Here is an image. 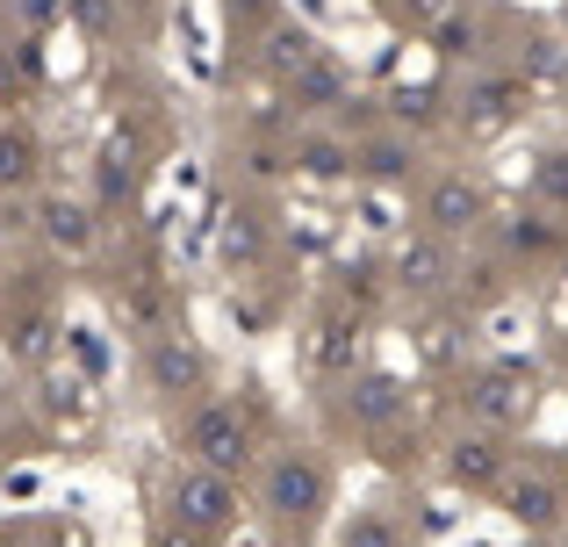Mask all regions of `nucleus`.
<instances>
[{"instance_id": "ddd939ff", "label": "nucleus", "mask_w": 568, "mask_h": 547, "mask_svg": "<svg viewBox=\"0 0 568 547\" xmlns=\"http://www.w3.org/2000/svg\"><path fill=\"white\" fill-rule=\"evenodd\" d=\"M403 8H410V22H432V14H446L454 0H403Z\"/></svg>"}, {"instance_id": "9d476101", "label": "nucleus", "mask_w": 568, "mask_h": 547, "mask_svg": "<svg viewBox=\"0 0 568 547\" xmlns=\"http://www.w3.org/2000/svg\"><path fill=\"white\" fill-rule=\"evenodd\" d=\"M51 239H58V245H87V210H65V202H51Z\"/></svg>"}, {"instance_id": "9b49d317", "label": "nucleus", "mask_w": 568, "mask_h": 547, "mask_svg": "<svg viewBox=\"0 0 568 547\" xmlns=\"http://www.w3.org/2000/svg\"><path fill=\"white\" fill-rule=\"evenodd\" d=\"M152 375H159V382H166V389H173V382H187V375H194V353H187V346H159Z\"/></svg>"}, {"instance_id": "f03ea898", "label": "nucleus", "mask_w": 568, "mask_h": 547, "mask_svg": "<svg viewBox=\"0 0 568 547\" xmlns=\"http://www.w3.org/2000/svg\"><path fill=\"white\" fill-rule=\"evenodd\" d=\"M231 505H237V490L216 468H187V476L173 483V511H181V526H194V534H216V526L231 519Z\"/></svg>"}, {"instance_id": "f257e3e1", "label": "nucleus", "mask_w": 568, "mask_h": 547, "mask_svg": "<svg viewBox=\"0 0 568 547\" xmlns=\"http://www.w3.org/2000/svg\"><path fill=\"white\" fill-rule=\"evenodd\" d=\"M187 454H194L202 468H216V476L245 468V454H252V447H245V418H237L231 404H209L202 418L187 425Z\"/></svg>"}, {"instance_id": "1a4fd4ad", "label": "nucleus", "mask_w": 568, "mask_h": 547, "mask_svg": "<svg viewBox=\"0 0 568 547\" xmlns=\"http://www.w3.org/2000/svg\"><path fill=\"white\" fill-rule=\"evenodd\" d=\"M396 411H403L396 382H367V389H361V418H396Z\"/></svg>"}, {"instance_id": "6e6552de", "label": "nucleus", "mask_w": 568, "mask_h": 547, "mask_svg": "<svg viewBox=\"0 0 568 547\" xmlns=\"http://www.w3.org/2000/svg\"><path fill=\"white\" fill-rule=\"evenodd\" d=\"M295 101H303V109H324V101H338V72L310 58V65H303V80H295Z\"/></svg>"}, {"instance_id": "0eeeda50", "label": "nucleus", "mask_w": 568, "mask_h": 547, "mask_svg": "<svg viewBox=\"0 0 568 547\" xmlns=\"http://www.w3.org/2000/svg\"><path fill=\"white\" fill-rule=\"evenodd\" d=\"M555 505H561L555 483H518V490H511V519H526V526H547Z\"/></svg>"}, {"instance_id": "20e7f679", "label": "nucleus", "mask_w": 568, "mask_h": 547, "mask_svg": "<svg viewBox=\"0 0 568 547\" xmlns=\"http://www.w3.org/2000/svg\"><path fill=\"white\" fill-rule=\"evenodd\" d=\"M475 411H483V418H504V425H511V418H526V411H532V382L504 367V375H489V382H483Z\"/></svg>"}, {"instance_id": "39448f33", "label": "nucleus", "mask_w": 568, "mask_h": 547, "mask_svg": "<svg viewBox=\"0 0 568 547\" xmlns=\"http://www.w3.org/2000/svg\"><path fill=\"white\" fill-rule=\"evenodd\" d=\"M475 210H483V195H475L468 181H439V188H432V224H439V231H468Z\"/></svg>"}, {"instance_id": "f8f14e48", "label": "nucleus", "mask_w": 568, "mask_h": 547, "mask_svg": "<svg viewBox=\"0 0 568 547\" xmlns=\"http://www.w3.org/2000/svg\"><path fill=\"white\" fill-rule=\"evenodd\" d=\"M346 547H396V526H388V519H361L346 534Z\"/></svg>"}, {"instance_id": "423d86ee", "label": "nucleus", "mask_w": 568, "mask_h": 547, "mask_svg": "<svg viewBox=\"0 0 568 547\" xmlns=\"http://www.w3.org/2000/svg\"><path fill=\"white\" fill-rule=\"evenodd\" d=\"M497 468H504V447L497 439H460V454H454V483H497Z\"/></svg>"}, {"instance_id": "7ed1b4c3", "label": "nucleus", "mask_w": 568, "mask_h": 547, "mask_svg": "<svg viewBox=\"0 0 568 547\" xmlns=\"http://www.w3.org/2000/svg\"><path fill=\"white\" fill-rule=\"evenodd\" d=\"M266 497H274V511H295V519H310V511L324 505V468L317 462H274V476H266Z\"/></svg>"}]
</instances>
